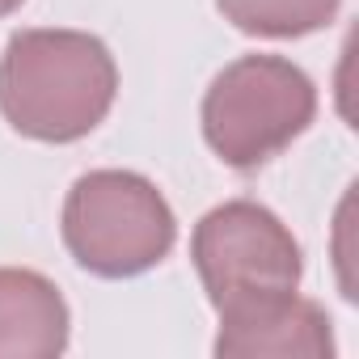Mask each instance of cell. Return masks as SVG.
Here are the masks:
<instances>
[{"label": "cell", "instance_id": "cell-6", "mask_svg": "<svg viewBox=\"0 0 359 359\" xmlns=\"http://www.w3.org/2000/svg\"><path fill=\"white\" fill-rule=\"evenodd\" d=\"M60 287L26 266H0V359H55L68 351Z\"/></svg>", "mask_w": 359, "mask_h": 359}, {"label": "cell", "instance_id": "cell-7", "mask_svg": "<svg viewBox=\"0 0 359 359\" xmlns=\"http://www.w3.org/2000/svg\"><path fill=\"white\" fill-rule=\"evenodd\" d=\"M224 22L254 39H304L338 18L342 0H216Z\"/></svg>", "mask_w": 359, "mask_h": 359}, {"label": "cell", "instance_id": "cell-8", "mask_svg": "<svg viewBox=\"0 0 359 359\" xmlns=\"http://www.w3.org/2000/svg\"><path fill=\"white\" fill-rule=\"evenodd\" d=\"M13 9H22V0H0V18H9Z\"/></svg>", "mask_w": 359, "mask_h": 359}, {"label": "cell", "instance_id": "cell-2", "mask_svg": "<svg viewBox=\"0 0 359 359\" xmlns=\"http://www.w3.org/2000/svg\"><path fill=\"white\" fill-rule=\"evenodd\" d=\"M64 245L97 279H131L152 271L177 241L165 195L131 169H93L64 199Z\"/></svg>", "mask_w": 359, "mask_h": 359}, {"label": "cell", "instance_id": "cell-5", "mask_svg": "<svg viewBox=\"0 0 359 359\" xmlns=\"http://www.w3.org/2000/svg\"><path fill=\"white\" fill-rule=\"evenodd\" d=\"M220 359H330L334 321L317 300L296 292L250 300L220 313Z\"/></svg>", "mask_w": 359, "mask_h": 359}, {"label": "cell", "instance_id": "cell-3", "mask_svg": "<svg viewBox=\"0 0 359 359\" xmlns=\"http://www.w3.org/2000/svg\"><path fill=\"white\" fill-rule=\"evenodd\" d=\"M317 114V89L292 60L241 55L203 93V140L233 169L279 156Z\"/></svg>", "mask_w": 359, "mask_h": 359}, {"label": "cell", "instance_id": "cell-1", "mask_svg": "<svg viewBox=\"0 0 359 359\" xmlns=\"http://www.w3.org/2000/svg\"><path fill=\"white\" fill-rule=\"evenodd\" d=\"M118 68L85 30H22L0 55V114L39 144L85 140L114 106Z\"/></svg>", "mask_w": 359, "mask_h": 359}, {"label": "cell", "instance_id": "cell-4", "mask_svg": "<svg viewBox=\"0 0 359 359\" xmlns=\"http://www.w3.org/2000/svg\"><path fill=\"white\" fill-rule=\"evenodd\" d=\"M191 258L216 313L300 287L304 258L292 229L254 199L212 208L191 237Z\"/></svg>", "mask_w": 359, "mask_h": 359}]
</instances>
